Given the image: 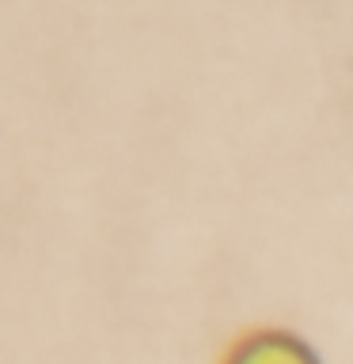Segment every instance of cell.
I'll use <instances>...</instances> for the list:
<instances>
[{
    "label": "cell",
    "mask_w": 353,
    "mask_h": 364,
    "mask_svg": "<svg viewBox=\"0 0 353 364\" xmlns=\"http://www.w3.org/2000/svg\"><path fill=\"white\" fill-rule=\"evenodd\" d=\"M224 364H315L312 349L285 330H255L232 346Z\"/></svg>",
    "instance_id": "cell-1"
}]
</instances>
